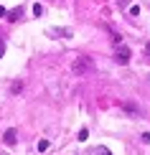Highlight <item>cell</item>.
<instances>
[{
	"mask_svg": "<svg viewBox=\"0 0 150 155\" xmlns=\"http://www.w3.org/2000/svg\"><path fill=\"white\" fill-rule=\"evenodd\" d=\"M3 140H5V145H15V140H18V137H15V130H8Z\"/></svg>",
	"mask_w": 150,
	"mask_h": 155,
	"instance_id": "5b68a950",
	"label": "cell"
},
{
	"mask_svg": "<svg viewBox=\"0 0 150 155\" xmlns=\"http://www.w3.org/2000/svg\"><path fill=\"white\" fill-rule=\"evenodd\" d=\"M0 15H5V8H0Z\"/></svg>",
	"mask_w": 150,
	"mask_h": 155,
	"instance_id": "52a82bcc",
	"label": "cell"
},
{
	"mask_svg": "<svg viewBox=\"0 0 150 155\" xmlns=\"http://www.w3.org/2000/svg\"><path fill=\"white\" fill-rule=\"evenodd\" d=\"M3 51H5V48H3V43H0V56H3Z\"/></svg>",
	"mask_w": 150,
	"mask_h": 155,
	"instance_id": "8992f818",
	"label": "cell"
},
{
	"mask_svg": "<svg viewBox=\"0 0 150 155\" xmlns=\"http://www.w3.org/2000/svg\"><path fill=\"white\" fill-rule=\"evenodd\" d=\"M92 66H94V64H92V59H89V56H79V59H76L74 64H71V69H74V74H87V71H92Z\"/></svg>",
	"mask_w": 150,
	"mask_h": 155,
	"instance_id": "6da1fadb",
	"label": "cell"
},
{
	"mask_svg": "<svg viewBox=\"0 0 150 155\" xmlns=\"http://www.w3.org/2000/svg\"><path fill=\"white\" fill-rule=\"evenodd\" d=\"M89 155H112V150H109V147H104V145H94L92 150H89Z\"/></svg>",
	"mask_w": 150,
	"mask_h": 155,
	"instance_id": "277c9868",
	"label": "cell"
},
{
	"mask_svg": "<svg viewBox=\"0 0 150 155\" xmlns=\"http://www.w3.org/2000/svg\"><path fill=\"white\" fill-rule=\"evenodd\" d=\"M145 51H148V54H150V43H148V46H145Z\"/></svg>",
	"mask_w": 150,
	"mask_h": 155,
	"instance_id": "ba28073f",
	"label": "cell"
},
{
	"mask_svg": "<svg viewBox=\"0 0 150 155\" xmlns=\"http://www.w3.org/2000/svg\"><path fill=\"white\" fill-rule=\"evenodd\" d=\"M130 56H132V54H130V48L120 43V46H117V51H115V59H117V64H127V61H130Z\"/></svg>",
	"mask_w": 150,
	"mask_h": 155,
	"instance_id": "7a4b0ae2",
	"label": "cell"
},
{
	"mask_svg": "<svg viewBox=\"0 0 150 155\" xmlns=\"http://www.w3.org/2000/svg\"><path fill=\"white\" fill-rule=\"evenodd\" d=\"M48 36H54V38H69L71 31H69V28H51Z\"/></svg>",
	"mask_w": 150,
	"mask_h": 155,
	"instance_id": "3957f363",
	"label": "cell"
}]
</instances>
